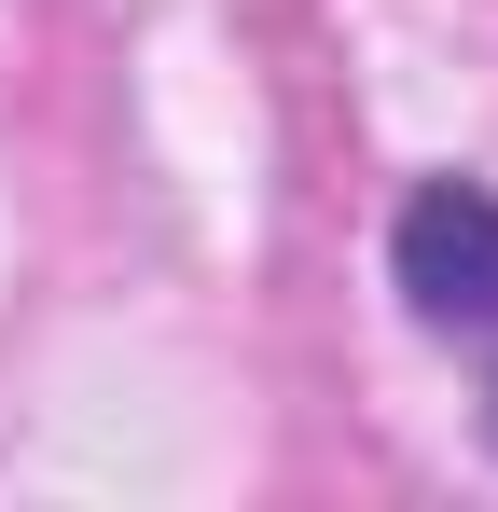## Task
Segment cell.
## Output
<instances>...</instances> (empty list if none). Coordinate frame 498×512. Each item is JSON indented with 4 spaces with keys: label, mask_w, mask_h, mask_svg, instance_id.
Here are the masks:
<instances>
[{
    "label": "cell",
    "mask_w": 498,
    "mask_h": 512,
    "mask_svg": "<svg viewBox=\"0 0 498 512\" xmlns=\"http://www.w3.org/2000/svg\"><path fill=\"white\" fill-rule=\"evenodd\" d=\"M388 277H402L415 333H485L498 319V194L485 180H415L388 222Z\"/></svg>",
    "instance_id": "6da1fadb"
},
{
    "label": "cell",
    "mask_w": 498,
    "mask_h": 512,
    "mask_svg": "<svg viewBox=\"0 0 498 512\" xmlns=\"http://www.w3.org/2000/svg\"><path fill=\"white\" fill-rule=\"evenodd\" d=\"M485 333H498V319H485ZM485 429H498V374H485Z\"/></svg>",
    "instance_id": "7a4b0ae2"
}]
</instances>
